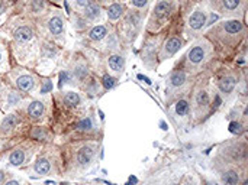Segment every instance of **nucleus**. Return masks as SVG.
Returning a JSON list of instances; mask_svg holds the SVG:
<instances>
[{"mask_svg":"<svg viewBox=\"0 0 248 185\" xmlns=\"http://www.w3.org/2000/svg\"><path fill=\"white\" fill-rule=\"evenodd\" d=\"M15 6H16V0H0V26L13 13Z\"/></svg>","mask_w":248,"mask_h":185,"instance_id":"7c9ffc66","label":"nucleus"},{"mask_svg":"<svg viewBox=\"0 0 248 185\" xmlns=\"http://www.w3.org/2000/svg\"><path fill=\"white\" fill-rule=\"evenodd\" d=\"M7 77L15 90L23 96L33 94L38 88V77L29 68H13L7 71Z\"/></svg>","mask_w":248,"mask_h":185,"instance_id":"ddd939ff","label":"nucleus"},{"mask_svg":"<svg viewBox=\"0 0 248 185\" xmlns=\"http://www.w3.org/2000/svg\"><path fill=\"white\" fill-rule=\"evenodd\" d=\"M240 83L241 81H240L238 72H235L230 68H222L214 81L218 96L224 97L225 100H230L235 96V93L238 91Z\"/></svg>","mask_w":248,"mask_h":185,"instance_id":"2eb2a0df","label":"nucleus"},{"mask_svg":"<svg viewBox=\"0 0 248 185\" xmlns=\"http://www.w3.org/2000/svg\"><path fill=\"white\" fill-rule=\"evenodd\" d=\"M0 114H1V110H0Z\"/></svg>","mask_w":248,"mask_h":185,"instance_id":"49530a36","label":"nucleus"},{"mask_svg":"<svg viewBox=\"0 0 248 185\" xmlns=\"http://www.w3.org/2000/svg\"><path fill=\"white\" fill-rule=\"evenodd\" d=\"M48 135H49V132L46 130V128L39 126V125L33 126L31 129V132H29L31 139H35V141H46L48 139Z\"/></svg>","mask_w":248,"mask_h":185,"instance_id":"f704fd0d","label":"nucleus"},{"mask_svg":"<svg viewBox=\"0 0 248 185\" xmlns=\"http://www.w3.org/2000/svg\"><path fill=\"white\" fill-rule=\"evenodd\" d=\"M196 77L187 74L185 70L182 68H174L170 75L167 77V83H166V103L170 106L174 100L187 96L193 87Z\"/></svg>","mask_w":248,"mask_h":185,"instance_id":"1a4fd4ad","label":"nucleus"},{"mask_svg":"<svg viewBox=\"0 0 248 185\" xmlns=\"http://www.w3.org/2000/svg\"><path fill=\"white\" fill-rule=\"evenodd\" d=\"M151 3H153V0H128L126 1V6L131 7V9H135L138 12H142V13L148 14V10L151 7Z\"/></svg>","mask_w":248,"mask_h":185,"instance_id":"2f4dec72","label":"nucleus"},{"mask_svg":"<svg viewBox=\"0 0 248 185\" xmlns=\"http://www.w3.org/2000/svg\"><path fill=\"white\" fill-rule=\"evenodd\" d=\"M192 9V7H190ZM189 9V10H190ZM187 10V12H189ZM187 12L179 14L166 29H164V38L160 45L158 51V62H164L170 58H173L186 43V35H185V17Z\"/></svg>","mask_w":248,"mask_h":185,"instance_id":"0eeeda50","label":"nucleus"},{"mask_svg":"<svg viewBox=\"0 0 248 185\" xmlns=\"http://www.w3.org/2000/svg\"><path fill=\"white\" fill-rule=\"evenodd\" d=\"M33 171L39 175H46L51 171V162L46 158H38L33 165Z\"/></svg>","mask_w":248,"mask_h":185,"instance_id":"72a5a7b5","label":"nucleus"},{"mask_svg":"<svg viewBox=\"0 0 248 185\" xmlns=\"http://www.w3.org/2000/svg\"><path fill=\"white\" fill-rule=\"evenodd\" d=\"M48 113V103L45 99H33L29 103L25 104L23 112L20 113L25 119H28L32 123H42Z\"/></svg>","mask_w":248,"mask_h":185,"instance_id":"a211bd4d","label":"nucleus"},{"mask_svg":"<svg viewBox=\"0 0 248 185\" xmlns=\"http://www.w3.org/2000/svg\"><path fill=\"white\" fill-rule=\"evenodd\" d=\"M145 20H147L145 13L131 9V7L126 9L122 19L115 26V30H116L122 45H131L135 42L138 35H141V32L144 30Z\"/></svg>","mask_w":248,"mask_h":185,"instance_id":"6e6552de","label":"nucleus"},{"mask_svg":"<svg viewBox=\"0 0 248 185\" xmlns=\"http://www.w3.org/2000/svg\"><path fill=\"white\" fill-rule=\"evenodd\" d=\"M68 22L71 25V28L77 32V33H84L87 29L92 28V25L87 22V19L80 13V10H70L68 12Z\"/></svg>","mask_w":248,"mask_h":185,"instance_id":"a878e982","label":"nucleus"},{"mask_svg":"<svg viewBox=\"0 0 248 185\" xmlns=\"http://www.w3.org/2000/svg\"><path fill=\"white\" fill-rule=\"evenodd\" d=\"M83 103H84L83 96H81L78 91L68 90V91H62V93H61V104H62L65 109L74 110V109L81 107Z\"/></svg>","mask_w":248,"mask_h":185,"instance_id":"bb28decb","label":"nucleus"},{"mask_svg":"<svg viewBox=\"0 0 248 185\" xmlns=\"http://www.w3.org/2000/svg\"><path fill=\"white\" fill-rule=\"evenodd\" d=\"M55 7H61V9H64V6H65V0H49Z\"/></svg>","mask_w":248,"mask_h":185,"instance_id":"4c0bfd02","label":"nucleus"},{"mask_svg":"<svg viewBox=\"0 0 248 185\" xmlns=\"http://www.w3.org/2000/svg\"><path fill=\"white\" fill-rule=\"evenodd\" d=\"M96 3H99L100 6H103V7H106V6H109L113 0H94Z\"/></svg>","mask_w":248,"mask_h":185,"instance_id":"58836bf2","label":"nucleus"},{"mask_svg":"<svg viewBox=\"0 0 248 185\" xmlns=\"http://www.w3.org/2000/svg\"><path fill=\"white\" fill-rule=\"evenodd\" d=\"M0 29L9 36L10 48L17 62L25 67H35L41 39L35 22L26 14L13 10Z\"/></svg>","mask_w":248,"mask_h":185,"instance_id":"f257e3e1","label":"nucleus"},{"mask_svg":"<svg viewBox=\"0 0 248 185\" xmlns=\"http://www.w3.org/2000/svg\"><path fill=\"white\" fill-rule=\"evenodd\" d=\"M68 71V74L71 75L73 81H74V87H80L90 75H92V71H90V65L87 62V59L83 57V55H78L76 54L73 58H71V62L68 65V68H65Z\"/></svg>","mask_w":248,"mask_h":185,"instance_id":"f3484780","label":"nucleus"},{"mask_svg":"<svg viewBox=\"0 0 248 185\" xmlns=\"http://www.w3.org/2000/svg\"><path fill=\"white\" fill-rule=\"evenodd\" d=\"M115 29V26L109 25L108 22L105 23H99V25H93L90 29H87L84 33H81L84 36V39H87L89 42L94 43V45H100L105 38Z\"/></svg>","mask_w":248,"mask_h":185,"instance_id":"aec40b11","label":"nucleus"},{"mask_svg":"<svg viewBox=\"0 0 248 185\" xmlns=\"http://www.w3.org/2000/svg\"><path fill=\"white\" fill-rule=\"evenodd\" d=\"M4 185H20V183L17 180H10V181H7Z\"/></svg>","mask_w":248,"mask_h":185,"instance_id":"ea45409f","label":"nucleus"},{"mask_svg":"<svg viewBox=\"0 0 248 185\" xmlns=\"http://www.w3.org/2000/svg\"><path fill=\"white\" fill-rule=\"evenodd\" d=\"M215 57L217 54L212 43L202 35L192 42L190 48L177 64V68H182L187 74L198 77L208 68V65L212 62Z\"/></svg>","mask_w":248,"mask_h":185,"instance_id":"39448f33","label":"nucleus"},{"mask_svg":"<svg viewBox=\"0 0 248 185\" xmlns=\"http://www.w3.org/2000/svg\"><path fill=\"white\" fill-rule=\"evenodd\" d=\"M222 183H224V185L240 184V175H238L237 170H234V168L225 170V171L222 172Z\"/></svg>","mask_w":248,"mask_h":185,"instance_id":"473e14b6","label":"nucleus"},{"mask_svg":"<svg viewBox=\"0 0 248 185\" xmlns=\"http://www.w3.org/2000/svg\"><path fill=\"white\" fill-rule=\"evenodd\" d=\"M100 83H102V87H103L105 90H109V88H112V87H115V85H116L118 78H115V77H113V75H110V74H105Z\"/></svg>","mask_w":248,"mask_h":185,"instance_id":"e433bc0d","label":"nucleus"},{"mask_svg":"<svg viewBox=\"0 0 248 185\" xmlns=\"http://www.w3.org/2000/svg\"><path fill=\"white\" fill-rule=\"evenodd\" d=\"M90 1L92 0H65V4H68V12H70V10H81Z\"/></svg>","mask_w":248,"mask_h":185,"instance_id":"c9c22d12","label":"nucleus"},{"mask_svg":"<svg viewBox=\"0 0 248 185\" xmlns=\"http://www.w3.org/2000/svg\"><path fill=\"white\" fill-rule=\"evenodd\" d=\"M9 71V45L6 38L0 36V72Z\"/></svg>","mask_w":248,"mask_h":185,"instance_id":"c756f323","label":"nucleus"},{"mask_svg":"<svg viewBox=\"0 0 248 185\" xmlns=\"http://www.w3.org/2000/svg\"><path fill=\"white\" fill-rule=\"evenodd\" d=\"M74 130L77 133H83V135H89V133H93L97 130V123L93 117V114H87V116H83L81 119H78L76 123H74Z\"/></svg>","mask_w":248,"mask_h":185,"instance_id":"cd10ccee","label":"nucleus"},{"mask_svg":"<svg viewBox=\"0 0 248 185\" xmlns=\"http://www.w3.org/2000/svg\"><path fill=\"white\" fill-rule=\"evenodd\" d=\"M68 19L61 7H52L44 17L35 20V26L39 38L51 41L58 46L65 45Z\"/></svg>","mask_w":248,"mask_h":185,"instance_id":"423d86ee","label":"nucleus"},{"mask_svg":"<svg viewBox=\"0 0 248 185\" xmlns=\"http://www.w3.org/2000/svg\"><path fill=\"white\" fill-rule=\"evenodd\" d=\"M29 157V149L26 146H16L10 154H9V164L13 167H20L25 164L26 158Z\"/></svg>","mask_w":248,"mask_h":185,"instance_id":"c85d7f7f","label":"nucleus"},{"mask_svg":"<svg viewBox=\"0 0 248 185\" xmlns=\"http://www.w3.org/2000/svg\"><path fill=\"white\" fill-rule=\"evenodd\" d=\"M190 93L192 117L195 123H202L209 117L212 110H215V107L219 106V96L218 93L215 94V90L211 85L208 75H202L201 80H195Z\"/></svg>","mask_w":248,"mask_h":185,"instance_id":"20e7f679","label":"nucleus"},{"mask_svg":"<svg viewBox=\"0 0 248 185\" xmlns=\"http://www.w3.org/2000/svg\"><path fill=\"white\" fill-rule=\"evenodd\" d=\"M199 0H153L144 32L158 33L164 30L179 14L187 12Z\"/></svg>","mask_w":248,"mask_h":185,"instance_id":"7ed1b4c3","label":"nucleus"},{"mask_svg":"<svg viewBox=\"0 0 248 185\" xmlns=\"http://www.w3.org/2000/svg\"><path fill=\"white\" fill-rule=\"evenodd\" d=\"M113 1H118V3H125V4H126V1H128V0H113Z\"/></svg>","mask_w":248,"mask_h":185,"instance_id":"79ce46f5","label":"nucleus"},{"mask_svg":"<svg viewBox=\"0 0 248 185\" xmlns=\"http://www.w3.org/2000/svg\"><path fill=\"white\" fill-rule=\"evenodd\" d=\"M203 4L221 19H246L248 0H208Z\"/></svg>","mask_w":248,"mask_h":185,"instance_id":"9d476101","label":"nucleus"},{"mask_svg":"<svg viewBox=\"0 0 248 185\" xmlns=\"http://www.w3.org/2000/svg\"><path fill=\"white\" fill-rule=\"evenodd\" d=\"M61 55V46L57 43L46 41V39H39V49H38V57H36V68L42 74H48L52 71L55 67L58 58Z\"/></svg>","mask_w":248,"mask_h":185,"instance_id":"f8f14e48","label":"nucleus"},{"mask_svg":"<svg viewBox=\"0 0 248 185\" xmlns=\"http://www.w3.org/2000/svg\"><path fill=\"white\" fill-rule=\"evenodd\" d=\"M52 7H55L49 0H16L15 12L23 13L33 22L44 17Z\"/></svg>","mask_w":248,"mask_h":185,"instance_id":"dca6fc26","label":"nucleus"},{"mask_svg":"<svg viewBox=\"0 0 248 185\" xmlns=\"http://www.w3.org/2000/svg\"><path fill=\"white\" fill-rule=\"evenodd\" d=\"M4 178H6V174H4L3 171H0V184L4 183Z\"/></svg>","mask_w":248,"mask_h":185,"instance_id":"a19ab883","label":"nucleus"},{"mask_svg":"<svg viewBox=\"0 0 248 185\" xmlns=\"http://www.w3.org/2000/svg\"><path fill=\"white\" fill-rule=\"evenodd\" d=\"M214 46L215 54L230 57L238 52L247 41L246 19H219L203 35Z\"/></svg>","mask_w":248,"mask_h":185,"instance_id":"f03ea898","label":"nucleus"},{"mask_svg":"<svg viewBox=\"0 0 248 185\" xmlns=\"http://www.w3.org/2000/svg\"><path fill=\"white\" fill-rule=\"evenodd\" d=\"M80 13L87 19V22H89L92 26H93V25H99V23H105V22H106L105 7L100 6L99 3H96L94 0H92L84 9H81Z\"/></svg>","mask_w":248,"mask_h":185,"instance_id":"4be33fe9","label":"nucleus"},{"mask_svg":"<svg viewBox=\"0 0 248 185\" xmlns=\"http://www.w3.org/2000/svg\"><path fill=\"white\" fill-rule=\"evenodd\" d=\"M23 122V116L19 112H9L0 119V138L13 133Z\"/></svg>","mask_w":248,"mask_h":185,"instance_id":"412c9836","label":"nucleus"},{"mask_svg":"<svg viewBox=\"0 0 248 185\" xmlns=\"http://www.w3.org/2000/svg\"><path fill=\"white\" fill-rule=\"evenodd\" d=\"M96 151H97V145L96 143H92V142L83 143L76 151V162H77V165L81 167V168H87L92 164Z\"/></svg>","mask_w":248,"mask_h":185,"instance_id":"5701e85b","label":"nucleus"},{"mask_svg":"<svg viewBox=\"0 0 248 185\" xmlns=\"http://www.w3.org/2000/svg\"><path fill=\"white\" fill-rule=\"evenodd\" d=\"M209 10L202 1H198L192 6L185 17V35L199 36L208 28Z\"/></svg>","mask_w":248,"mask_h":185,"instance_id":"9b49d317","label":"nucleus"},{"mask_svg":"<svg viewBox=\"0 0 248 185\" xmlns=\"http://www.w3.org/2000/svg\"><path fill=\"white\" fill-rule=\"evenodd\" d=\"M243 185H248V181H244V184Z\"/></svg>","mask_w":248,"mask_h":185,"instance_id":"a18cd8bd","label":"nucleus"},{"mask_svg":"<svg viewBox=\"0 0 248 185\" xmlns=\"http://www.w3.org/2000/svg\"><path fill=\"white\" fill-rule=\"evenodd\" d=\"M185 185H195V184H192V183H186Z\"/></svg>","mask_w":248,"mask_h":185,"instance_id":"37998d69","label":"nucleus"},{"mask_svg":"<svg viewBox=\"0 0 248 185\" xmlns=\"http://www.w3.org/2000/svg\"><path fill=\"white\" fill-rule=\"evenodd\" d=\"M199 1H202V3H205V1H208V0H199Z\"/></svg>","mask_w":248,"mask_h":185,"instance_id":"c03bdc74","label":"nucleus"},{"mask_svg":"<svg viewBox=\"0 0 248 185\" xmlns=\"http://www.w3.org/2000/svg\"><path fill=\"white\" fill-rule=\"evenodd\" d=\"M125 65H126V57H125V54L121 49L106 55V70H108V74L113 75L115 78L119 80L124 75Z\"/></svg>","mask_w":248,"mask_h":185,"instance_id":"6ab92c4d","label":"nucleus"},{"mask_svg":"<svg viewBox=\"0 0 248 185\" xmlns=\"http://www.w3.org/2000/svg\"><path fill=\"white\" fill-rule=\"evenodd\" d=\"M173 117L179 122L187 120L192 116V109H190V97L189 96H183L177 100H174L173 103Z\"/></svg>","mask_w":248,"mask_h":185,"instance_id":"b1692460","label":"nucleus"},{"mask_svg":"<svg viewBox=\"0 0 248 185\" xmlns=\"http://www.w3.org/2000/svg\"><path fill=\"white\" fill-rule=\"evenodd\" d=\"M128 6L125 3H118L112 1L109 6L105 7V14H106V22L112 26H116V23L122 19L124 13L126 12Z\"/></svg>","mask_w":248,"mask_h":185,"instance_id":"393cba45","label":"nucleus"},{"mask_svg":"<svg viewBox=\"0 0 248 185\" xmlns=\"http://www.w3.org/2000/svg\"><path fill=\"white\" fill-rule=\"evenodd\" d=\"M163 38H164V30H161L158 33L144 32V41H142L140 57H141V61L144 62V65L151 70L155 68L158 64V51H160Z\"/></svg>","mask_w":248,"mask_h":185,"instance_id":"4468645a","label":"nucleus"}]
</instances>
